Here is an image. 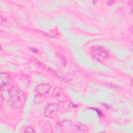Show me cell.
<instances>
[{
  "mask_svg": "<svg viewBox=\"0 0 133 133\" xmlns=\"http://www.w3.org/2000/svg\"><path fill=\"white\" fill-rule=\"evenodd\" d=\"M51 87L47 84H41L35 87V92L39 96H43L47 94L50 90Z\"/></svg>",
  "mask_w": 133,
  "mask_h": 133,
  "instance_id": "277c9868",
  "label": "cell"
},
{
  "mask_svg": "<svg viewBox=\"0 0 133 133\" xmlns=\"http://www.w3.org/2000/svg\"><path fill=\"white\" fill-rule=\"evenodd\" d=\"M8 101L13 107L19 108L22 107L25 100L23 91L18 87L12 86L8 89Z\"/></svg>",
  "mask_w": 133,
  "mask_h": 133,
  "instance_id": "6da1fadb",
  "label": "cell"
},
{
  "mask_svg": "<svg viewBox=\"0 0 133 133\" xmlns=\"http://www.w3.org/2000/svg\"><path fill=\"white\" fill-rule=\"evenodd\" d=\"M90 54L92 57L99 62L105 61L109 57L108 50L104 47L100 45H96L91 47Z\"/></svg>",
  "mask_w": 133,
  "mask_h": 133,
  "instance_id": "7a4b0ae2",
  "label": "cell"
},
{
  "mask_svg": "<svg viewBox=\"0 0 133 133\" xmlns=\"http://www.w3.org/2000/svg\"><path fill=\"white\" fill-rule=\"evenodd\" d=\"M10 82V77L9 74L5 72L1 73L0 74V86L1 89L6 87Z\"/></svg>",
  "mask_w": 133,
  "mask_h": 133,
  "instance_id": "5b68a950",
  "label": "cell"
},
{
  "mask_svg": "<svg viewBox=\"0 0 133 133\" xmlns=\"http://www.w3.org/2000/svg\"><path fill=\"white\" fill-rule=\"evenodd\" d=\"M59 110V105L56 103H51L47 105L44 111V115L46 117L54 118Z\"/></svg>",
  "mask_w": 133,
  "mask_h": 133,
  "instance_id": "3957f363",
  "label": "cell"
},
{
  "mask_svg": "<svg viewBox=\"0 0 133 133\" xmlns=\"http://www.w3.org/2000/svg\"><path fill=\"white\" fill-rule=\"evenodd\" d=\"M53 96L60 102H64L66 100V96L64 92L60 87H56L53 90Z\"/></svg>",
  "mask_w": 133,
  "mask_h": 133,
  "instance_id": "8992f818",
  "label": "cell"
},
{
  "mask_svg": "<svg viewBox=\"0 0 133 133\" xmlns=\"http://www.w3.org/2000/svg\"><path fill=\"white\" fill-rule=\"evenodd\" d=\"M34 130L31 127H28L24 130V132H34Z\"/></svg>",
  "mask_w": 133,
  "mask_h": 133,
  "instance_id": "52a82bcc",
  "label": "cell"
}]
</instances>
